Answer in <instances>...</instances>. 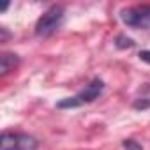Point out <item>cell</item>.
I'll return each instance as SVG.
<instances>
[{
  "label": "cell",
  "instance_id": "6",
  "mask_svg": "<svg viewBox=\"0 0 150 150\" xmlns=\"http://www.w3.org/2000/svg\"><path fill=\"white\" fill-rule=\"evenodd\" d=\"M134 108L136 110H146V108H150V87H146L143 90V94L134 101Z\"/></svg>",
  "mask_w": 150,
  "mask_h": 150
},
{
  "label": "cell",
  "instance_id": "2",
  "mask_svg": "<svg viewBox=\"0 0 150 150\" xmlns=\"http://www.w3.org/2000/svg\"><path fill=\"white\" fill-rule=\"evenodd\" d=\"M64 20V7L62 6H53L50 7L35 23V35L39 37H48L51 35L62 23Z\"/></svg>",
  "mask_w": 150,
  "mask_h": 150
},
{
  "label": "cell",
  "instance_id": "1",
  "mask_svg": "<svg viewBox=\"0 0 150 150\" xmlns=\"http://www.w3.org/2000/svg\"><path fill=\"white\" fill-rule=\"evenodd\" d=\"M103 88H104V83L96 78L88 85H85V88L81 92H78L76 96H72V97H67V99L60 101L57 106L64 110V108H78V106H83V104H90V103H94L101 96Z\"/></svg>",
  "mask_w": 150,
  "mask_h": 150
},
{
  "label": "cell",
  "instance_id": "3",
  "mask_svg": "<svg viewBox=\"0 0 150 150\" xmlns=\"http://www.w3.org/2000/svg\"><path fill=\"white\" fill-rule=\"evenodd\" d=\"M39 141L25 132H2L0 150H37Z\"/></svg>",
  "mask_w": 150,
  "mask_h": 150
},
{
  "label": "cell",
  "instance_id": "9",
  "mask_svg": "<svg viewBox=\"0 0 150 150\" xmlns=\"http://www.w3.org/2000/svg\"><path fill=\"white\" fill-rule=\"evenodd\" d=\"M139 58H141L143 62L150 64V51H141V53H139Z\"/></svg>",
  "mask_w": 150,
  "mask_h": 150
},
{
  "label": "cell",
  "instance_id": "8",
  "mask_svg": "<svg viewBox=\"0 0 150 150\" xmlns=\"http://www.w3.org/2000/svg\"><path fill=\"white\" fill-rule=\"evenodd\" d=\"M134 42H132V39H129V37H124V35H120L118 39H117V46L118 48H131Z\"/></svg>",
  "mask_w": 150,
  "mask_h": 150
},
{
  "label": "cell",
  "instance_id": "7",
  "mask_svg": "<svg viewBox=\"0 0 150 150\" xmlns=\"http://www.w3.org/2000/svg\"><path fill=\"white\" fill-rule=\"evenodd\" d=\"M122 146H124V150H143L141 145L138 141H134V139H125L122 143Z\"/></svg>",
  "mask_w": 150,
  "mask_h": 150
},
{
  "label": "cell",
  "instance_id": "4",
  "mask_svg": "<svg viewBox=\"0 0 150 150\" xmlns=\"http://www.w3.org/2000/svg\"><path fill=\"white\" fill-rule=\"evenodd\" d=\"M122 21L131 28H148L150 27V6H132L120 13Z\"/></svg>",
  "mask_w": 150,
  "mask_h": 150
},
{
  "label": "cell",
  "instance_id": "5",
  "mask_svg": "<svg viewBox=\"0 0 150 150\" xmlns=\"http://www.w3.org/2000/svg\"><path fill=\"white\" fill-rule=\"evenodd\" d=\"M18 64V57L13 53H4L0 57V74H7L9 71H13Z\"/></svg>",
  "mask_w": 150,
  "mask_h": 150
}]
</instances>
